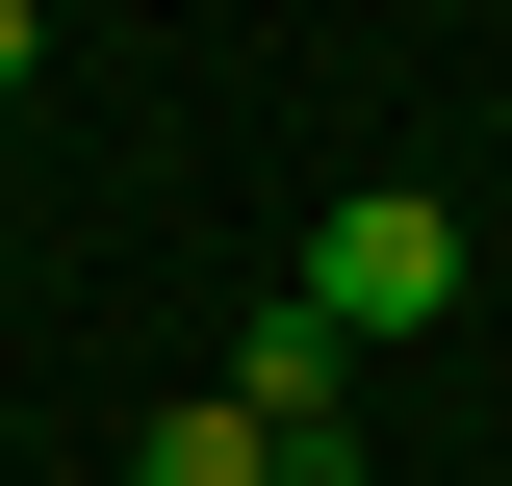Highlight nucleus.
<instances>
[{
  "instance_id": "nucleus-1",
  "label": "nucleus",
  "mask_w": 512,
  "mask_h": 486,
  "mask_svg": "<svg viewBox=\"0 0 512 486\" xmlns=\"http://www.w3.org/2000/svg\"><path fill=\"white\" fill-rule=\"evenodd\" d=\"M308 307H333V333H436V307H461V205L436 180H359L308 231Z\"/></svg>"
},
{
  "instance_id": "nucleus-3",
  "label": "nucleus",
  "mask_w": 512,
  "mask_h": 486,
  "mask_svg": "<svg viewBox=\"0 0 512 486\" xmlns=\"http://www.w3.org/2000/svg\"><path fill=\"white\" fill-rule=\"evenodd\" d=\"M154 486H282V435H256L231 384H180V410H154Z\"/></svg>"
},
{
  "instance_id": "nucleus-4",
  "label": "nucleus",
  "mask_w": 512,
  "mask_h": 486,
  "mask_svg": "<svg viewBox=\"0 0 512 486\" xmlns=\"http://www.w3.org/2000/svg\"><path fill=\"white\" fill-rule=\"evenodd\" d=\"M26 52H52V0H0V103H26Z\"/></svg>"
},
{
  "instance_id": "nucleus-2",
  "label": "nucleus",
  "mask_w": 512,
  "mask_h": 486,
  "mask_svg": "<svg viewBox=\"0 0 512 486\" xmlns=\"http://www.w3.org/2000/svg\"><path fill=\"white\" fill-rule=\"evenodd\" d=\"M231 410L282 435V486H359V333H333V307L282 282V307H256V333H231Z\"/></svg>"
}]
</instances>
